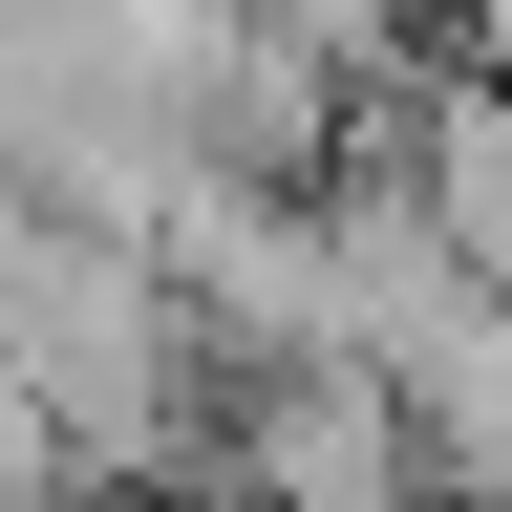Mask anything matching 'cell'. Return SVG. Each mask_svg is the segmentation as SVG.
I'll use <instances>...</instances> for the list:
<instances>
[{
	"mask_svg": "<svg viewBox=\"0 0 512 512\" xmlns=\"http://www.w3.org/2000/svg\"><path fill=\"white\" fill-rule=\"evenodd\" d=\"M427 192H448V235L512 278V107H448V150H427Z\"/></svg>",
	"mask_w": 512,
	"mask_h": 512,
	"instance_id": "1",
	"label": "cell"
},
{
	"mask_svg": "<svg viewBox=\"0 0 512 512\" xmlns=\"http://www.w3.org/2000/svg\"><path fill=\"white\" fill-rule=\"evenodd\" d=\"M491 43H512V0H491Z\"/></svg>",
	"mask_w": 512,
	"mask_h": 512,
	"instance_id": "2",
	"label": "cell"
}]
</instances>
